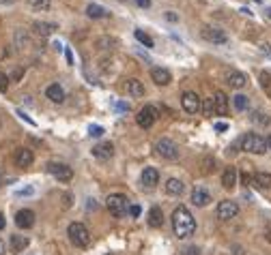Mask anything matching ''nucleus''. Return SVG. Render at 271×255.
<instances>
[{
	"label": "nucleus",
	"instance_id": "nucleus-1",
	"mask_svg": "<svg viewBox=\"0 0 271 255\" xmlns=\"http://www.w3.org/2000/svg\"><path fill=\"white\" fill-rule=\"evenodd\" d=\"M172 229L177 234V238H189L196 232V219L185 206H179L172 212Z\"/></svg>",
	"mask_w": 271,
	"mask_h": 255
},
{
	"label": "nucleus",
	"instance_id": "nucleus-2",
	"mask_svg": "<svg viewBox=\"0 0 271 255\" xmlns=\"http://www.w3.org/2000/svg\"><path fill=\"white\" fill-rule=\"evenodd\" d=\"M239 144L245 152H252V154H265L267 152V139L260 137L258 133H245Z\"/></svg>",
	"mask_w": 271,
	"mask_h": 255
},
{
	"label": "nucleus",
	"instance_id": "nucleus-3",
	"mask_svg": "<svg viewBox=\"0 0 271 255\" xmlns=\"http://www.w3.org/2000/svg\"><path fill=\"white\" fill-rule=\"evenodd\" d=\"M105 206H108V210H110V214H112V217L120 219L129 210V199L125 197L123 193H112L108 197V202H105Z\"/></svg>",
	"mask_w": 271,
	"mask_h": 255
},
{
	"label": "nucleus",
	"instance_id": "nucleus-4",
	"mask_svg": "<svg viewBox=\"0 0 271 255\" xmlns=\"http://www.w3.org/2000/svg\"><path fill=\"white\" fill-rule=\"evenodd\" d=\"M69 240H71L75 247H86L90 240V234L82 223H71L69 225Z\"/></svg>",
	"mask_w": 271,
	"mask_h": 255
},
{
	"label": "nucleus",
	"instance_id": "nucleus-5",
	"mask_svg": "<svg viewBox=\"0 0 271 255\" xmlns=\"http://www.w3.org/2000/svg\"><path fill=\"white\" fill-rule=\"evenodd\" d=\"M155 150H157V154L162 159H166V161H172V159H177L179 157V148H177V144L172 142V139H168V137H162L157 144H155Z\"/></svg>",
	"mask_w": 271,
	"mask_h": 255
},
{
	"label": "nucleus",
	"instance_id": "nucleus-6",
	"mask_svg": "<svg viewBox=\"0 0 271 255\" xmlns=\"http://www.w3.org/2000/svg\"><path fill=\"white\" fill-rule=\"evenodd\" d=\"M136 120H138V124H140L142 129L153 127V122L157 120V107H153V105H144V107L138 112Z\"/></svg>",
	"mask_w": 271,
	"mask_h": 255
},
{
	"label": "nucleus",
	"instance_id": "nucleus-7",
	"mask_svg": "<svg viewBox=\"0 0 271 255\" xmlns=\"http://www.w3.org/2000/svg\"><path fill=\"white\" fill-rule=\"evenodd\" d=\"M237 214H239V206L233 199H224V202L218 204V217L222 219V221H230V219H235Z\"/></svg>",
	"mask_w": 271,
	"mask_h": 255
},
{
	"label": "nucleus",
	"instance_id": "nucleus-8",
	"mask_svg": "<svg viewBox=\"0 0 271 255\" xmlns=\"http://www.w3.org/2000/svg\"><path fill=\"white\" fill-rule=\"evenodd\" d=\"M48 172L52 174V176H56L60 182H69V180L73 178V169L65 163H48Z\"/></svg>",
	"mask_w": 271,
	"mask_h": 255
},
{
	"label": "nucleus",
	"instance_id": "nucleus-9",
	"mask_svg": "<svg viewBox=\"0 0 271 255\" xmlns=\"http://www.w3.org/2000/svg\"><path fill=\"white\" fill-rule=\"evenodd\" d=\"M203 39L204 41H211V43H226V32L218 26H204L203 28Z\"/></svg>",
	"mask_w": 271,
	"mask_h": 255
},
{
	"label": "nucleus",
	"instance_id": "nucleus-10",
	"mask_svg": "<svg viewBox=\"0 0 271 255\" xmlns=\"http://www.w3.org/2000/svg\"><path fill=\"white\" fill-rule=\"evenodd\" d=\"M181 105H183V109L187 114H196L200 109V99L196 92H183V97H181Z\"/></svg>",
	"mask_w": 271,
	"mask_h": 255
},
{
	"label": "nucleus",
	"instance_id": "nucleus-11",
	"mask_svg": "<svg viewBox=\"0 0 271 255\" xmlns=\"http://www.w3.org/2000/svg\"><path fill=\"white\" fill-rule=\"evenodd\" d=\"M15 225H17V227H22V229L33 227V225H34V212H33V210H28V208L19 210V212L15 214Z\"/></svg>",
	"mask_w": 271,
	"mask_h": 255
},
{
	"label": "nucleus",
	"instance_id": "nucleus-12",
	"mask_svg": "<svg viewBox=\"0 0 271 255\" xmlns=\"http://www.w3.org/2000/svg\"><path fill=\"white\" fill-rule=\"evenodd\" d=\"M93 157L99 159V161H108V159L114 157V146L110 142H103V144H97L93 148Z\"/></svg>",
	"mask_w": 271,
	"mask_h": 255
},
{
	"label": "nucleus",
	"instance_id": "nucleus-13",
	"mask_svg": "<svg viewBox=\"0 0 271 255\" xmlns=\"http://www.w3.org/2000/svg\"><path fill=\"white\" fill-rule=\"evenodd\" d=\"M151 79H153L157 86H168L170 84V71L168 69H164V67H153L151 69Z\"/></svg>",
	"mask_w": 271,
	"mask_h": 255
},
{
	"label": "nucleus",
	"instance_id": "nucleus-14",
	"mask_svg": "<svg viewBox=\"0 0 271 255\" xmlns=\"http://www.w3.org/2000/svg\"><path fill=\"white\" fill-rule=\"evenodd\" d=\"M33 150H28V148H19V150H15V165L17 167H30L33 165Z\"/></svg>",
	"mask_w": 271,
	"mask_h": 255
},
{
	"label": "nucleus",
	"instance_id": "nucleus-15",
	"mask_svg": "<svg viewBox=\"0 0 271 255\" xmlns=\"http://www.w3.org/2000/svg\"><path fill=\"white\" fill-rule=\"evenodd\" d=\"M192 202H194V206H200V208L207 206V204H211V193L204 187H196L192 193Z\"/></svg>",
	"mask_w": 271,
	"mask_h": 255
},
{
	"label": "nucleus",
	"instance_id": "nucleus-16",
	"mask_svg": "<svg viewBox=\"0 0 271 255\" xmlns=\"http://www.w3.org/2000/svg\"><path fill=\"white\" fill-rule=\"evenodd\" d=\"M213 109L218 116H226L228 114V97L224 92H215L213 97Z\"/></svg>",
	"mask_w": 271,
	"mask_h": 255
},
{
	"label": "nucleus",
	"instance_id": "nucleus-17",
	"mask_svg": "<svg viewBox=\"0 0 271 255\" xmlns=\"http://www.w3.org/2000/svg\"><path fill=\"white\" fill-rule=\"evenodd\" d=\"M157 180H159V172L155 167H144L142 169V184L144 187H155L157 184Z\"/></svg>",
	"mask_w": 271,
	"mask_h": 255
},
{
	"label": "nucleus",
	"instance_id": "nucleus-18",
	"mask_svg": "<svg viewBox=\"0 0 271 255\" xmlns=\"http://www.w3.org/2000/svg\"><path fill=\"white\" fill-rule=\"evenodd\" d=\"M125 90H127L129 97H136V99L144 94V86H142V82H140V79H127V84H125Z\"/></svg>",
	"mask_w": 271,
	"mask_h": 255
},
{
	"label": "nucleus",
	"instance_id": "nucleus-19",
	"mask_svg": "<svg viewBox=\"0 0 271 255\" xmlns=\"http://www.w3.org/2000/svg\"><path fill=\"white\" fill-rule=\"evenodd\" d=\"M45 94H48V99H50L52 103H63V101H65V90L60 88L58 84H52V86H48Z\"/></svg>",
	"mask_w": 271,
	"mask_h": 255
},
{
	"label": "nucleus",
	"instance_id": "nucleus-20",
	"mask_svg": "<svg viewBox=\"0 0 271 255\" xmlns=\"http://www.w3.org/2000/svg\"><path fill=\"white\" fill-rule=\"evenodd\" d=\"M149 225L151 227H162L164 225V212L159 206H153L149 212Z\"/></svg>",
	"mask_w": 271,
	"mask_h": 255
},
{
	"label": "nucleus",
	"instance_id": "nucleus-21",
	"mask_svg": "<svg viewBox=\"0 0 271 255\" xmlns=\"http://www.w3.org/2000/svg\"><path fill=\"white\" fill-rule=\"evenodd\" d=\"M252 182H254V187H258V189H269L271 187V174L256 172L252 176Z\"/></svg>",
	"mask_w": 271,
	"mask_h": 255
},
{
	"label": "nucleus",
	"instance_id": "nucleus-22",
	"mask_svg": "<svg viewBox=\"0 0 271 255\" xmlns=\"http://www.w3.org/2000/svg\"><path fill=\"white\" fill-rule=\"evenodd\" d=\"M222 184L226 189H233L237 184V169L235 167H226L224 174H222Z\"/></svg>",
	"mask_w": 271,
	"mask_h": 255
},
{
	"label": "nucleus",
	"instance_id": "nucleus-23",
	"mask_svg": "<svg viewBox=\"0 0 271 255\" xmlns=\"http://www.w3.org/2000/svg\"><path fill=\"white\" fill-rule=\"evenodd\" d=\"M166 193L168 195H181L183 193V182L179 178H168L166 180Z\"/></svg>",
	"mask_w": 271,
	"mask_h": 255
},
{
	"label": "nucleus",
	"instance_id": "nucleus-24",
	"mask_svg": "<svg viewBox=\"0 0 271 255\" xmlns=\"http://www.w3.org/2000/svg\"><path fill=\"white\" fill-rule=\"evenodd\" d=\"M30 244V240L26 236H11V251L13 253H22Z\"/></svg>",
	"mask_w": 271,
	"mask_h": 255
},
{
	"label": "nucleus",
	"instance_id": "nucleus-25",
	"mask_svg": "<svg viewBox=\"0 0 271 255\" xmlns=\"http://www.w3.org/2000/svg\"><path fill=\"white\" fill-rule=\"evenodd\" d=\"M228 84H230L233 88L239 90V88H243L245 84H248V77H245L243 73H239V71H233V73L228 75Z\"/></svg>",
	"mask_w": 271,
	"mask_h": 255
},
{
	"label": "nucleus",
	"instance_id": "nucleus-26",
	"mask_svg": "<svg viewBox=\"0 0 271 255\" xmlns=\"http://www.w3.org/2000/svg\"><path fill=\"white\" fill-rule=\"evenodd\" d=\"M86 15L90 19H97V17H105L108 11H105L103 7H99V4H88V7H86Z\"/></svg>",
	"mask_w": 271,
	"mask_h": 255
},
{
	"label": "nucleus",
	"instance_id": "nucleus-27",
	"mask_svg": "<svg viewBox=\"0 0 271 255\" xmlns=\"http://www.w3.org/2000/svg\"><path fill=\"white\" fill-rule=\"evenodd\" d=\"M33 30L45 37V34H50L52 30H56V26H54V24H45V22H34V24H33Z\"/></svg>",
	"mask_w": 271,
	"mask_h": 255
},
{
	"label": "nucleus",
	"instance_id": "nucleus-28",
	"mask_svg": "<svg viewBox=\"0 0 271 255\" xmlns=\"http://www.w3.org/2000/svg\"><path fill=\"white\" fill-rule=\"evenodd\" d=\"M134 37H136V41H140V43L144 45V47H153V39H151L149 34L144 32V30H136Z\"/></svg>",
	"mask_w": 271,
	"mask_h": 255
},
{
	"label": "nucleus",
	"instance_id": "nucleus-29",
	"mask_svg": "<svg viewBox=\"0 0 271 255\" xmlns=\"http://www.w3.org/2000/svg\"><path fill=\"white\" fill-rule=\"evenodd\" d=\"M248 97H245V94H235L233 97V105L235 107L239 109V112H243V109H248Z\"/></svg>",
	"mask_w": 271,
	"mask_h": 255
},
{
	"label": "nucleus",
	"instance_id": "nucleus-30",
	"mask_svg": "<svg viewBox=\"0 0 271 255\" xmlns=\"http://www.w3.org/2000/svg\"><path fill=\"white\" fill-rule=\"evenodd\" d=\"M252 120H254V122H258V124H263V127H267V124L271 122V118L267 116V114H263V112H254Z\"/></svg>",
	"mask_w": 271,
	"mask_h": 255
},
{
	"label": "nucleus",
	"instance_id": "nucleus-31",
	"mask_svg": "<svg viewBox=\"0 0 271 255\" xmlns=\"http://www.w3.org/2000/svg\"><path fill=\"white\" fill-rule=\"evenodd\" d=\"M28 4L33 9H39V11H45L50 7V0H28Z\"/></svg>",
	"mask_w": 271,
	"mask_h": 255
},
{
	"label": "nucleus",
	"instance_id": "nucleus-32",
	"mask_svg": "<svg viewBox=\"0 0 271 255\" xmlns=\"http://www.w3.org/2000/svg\"><path fill=\"white\" fill-rule=\"evenodd\" d=\"M260 84H263V88L267 90V92H271V73L269 71L260 73Z\"/></svg>",
	"mask_w": 271,
	"mask_h": 255
},
{
	"label": "nucleus",
	"instance_id": "nucleus-33",
	"mask_svg": "<svg viewBox=\"0 0 271 255\" xmlns=\"http://www.w3.org/2000/svg\"><path fill=\"white\" fill-rule=\"evenodd\" d=\"M105 131H103V127H99V124H90L88 127V135L90 137H102Z\"/></svg>",
	"mask_w": 271,
	"mask_h": 255
},
{
	"label": "nucleus",
	"instance_id": "nucleus-34",
	"mask_svg": "<svg viewBox=\"0 0 271 255\" xmlns=\"http://www.w3.org/2000/svg\"><path fill=\"white\" fill-rule=\"evenodd\" d=\"M181 255H200V247H196V244H192V247L183 249V251H181Z\"/></svg>",
	"mask_w": 271,
	"mask_h": 255
},
{
	"label": "nucleus",
	"instance_id": "nucleus-35",
	"mask_svg": "<svg viewBox=\"0 0 271 255\" xmlns=\"http://www.w3.org/2000/svg\"><path fill=\"white\" fill-rule=\"evenodd\" d=\"M127 212L132 214L134 219H138V217H140V212H142V208H140L138 204H132V206H129V210H127Z\"/></svg>",
	"mask_w": 271,
	"mask_h": 255
},
{
	"label": "nucleus",
	"instance_id": "nucleus-36",
	"mask_svg": "<svg viewBox=\"0 0 271 255\" xmlns=\"http://www.w3.org/2000/svg\"><path fill=\"white\" fill-rule=\"evenodd\" d=\"M7 88H9V77L2 71H0V92H4Z\"/></svg>",
	"mask_w": 271,
	"mask_h": 255
},
{
	"label": "nucleus",
	"instance_id": "nucleus-37",
	"mask_svg": "<svg viewBox=\"0 0 271 255\" xmlns=\"http://www.w3.org/2000/svg\"><path fill=\"white\" fill-rule=\"evenodd\" d=\"M203 109H204V114L215 112V109H213V99H207V101H204V105H203Z\"/></svg>",
	"mask_w": 271,
	"mask_h": 255
},
{
	"label": "nucleus",
	"instance_id": "nucleus-38",
	"mask_svg": "<svg viewBox=\"0 0 271 255\" xmlns=\"http://www.w3.org/2000/svg\"><path fill=\"white\" fill-rule=\"evenodd\" d=\"M215 131H218V133L228 131V122H215Z\"/></svg>",
	"mask_w": 271,
	"mask_h": 255
},
{
	"label": "nucleus",
	"instance_id": "nucleus-39",
	"mask_svg": "<svg viewBox=\"0 0 271 255\" xmlns=\"http://www.w3.org/2000/svg\"><path fill=\"white\" fill-rule=\"evenodd\" d=\"M136 4L142 7V9H147V7H151V0H136Z\"/></svg>",
	"mask_w": 271,
	"mask_h": 255
},
{
	"label": "nucleus",
	"instance_id": "nucleus-40",
	"mask_svg": "<svg viewBox=\"0 0 271 255\" xmlns=\"http://www.w3.org/2000/svg\"><path fill=\"white\" fill-rule=\"evenodd\" d=\"M65 56H67V62L69 64H73V54H71V49H69V47L65 49Z\"/></svg>",
	"mask_w": 271,
	"mask_h": 255
},
{
	"label": "nucleus",
	"instance_id": "nucleus-41",
	"mask_svg": "<svg viewBox=\"0 0 271 255\" xmlns=\"http://www.w3.org/2000/svg\"><path fill=\"white\" fill-rule=\"evenodd\" d=\"M114 109H120V112H127V105H125V103H114Z\"/></svg>",
	"mask_w": 271,
	"mask_h": 255
},
{
	"label": "nucleus",
	"instance_id": "nucleus-42",
	"mask_svg": "<svg viewBox=\"0 0 271 255\" xmlns=\"http://www.w3.org/2000/svg\"><path fill=\"white\" fill-rule=\"evenodd\" d=\"M166 19H168V22H177L179 17H177V15H174V13H170V11H168V13H166Z\"/></svg>",
	"mask_w": 271,
	"mask_h": 255
},
{
	"label": "nucleus",
	"instance_id": "nucleus-43",
	"mask_svg": "<svg viewBox=\"0 0 271 255\" xmlns=\"http://www.w3.org/2000/svg\"><path fill=\"white\" fill-rule=\"evenodd\" d=\"M22 73H24V71H22V69H17V71H13V79H15V82H17V79H19V77H22Z\"/></svg>",
	"mask_w": 271,
	"mask_h": 255
},
{
	"label": "nucleus",
	"instance_id": "nucleus-44",
	"mask_svg": "<svg viewBox=\"0 0 271 255\" xmlns=\"http://www.w3.org/2000/svg\"><path fill=\"white\" fill-rule=\"evenodd\" d=\"M263 52L267 54V56H271V45H269V43H265V45H263Z\"/></svg>",
	"mask_w": 271,
	"mask_h": 255
},
{
	"label": "nucleus",
	"instance_id": "nucleus-45",
	"mask_svg": "<svg viewBox=\"0 0 271 255\" xmlns=\"http://www.w3.org/2000/svg\"><path fill=\"white\" fill-rule=\"evenodd\" d=\"M33 193V189H22V191H17V195H30Z\"/></svg>",
	"mask_w": 271,
	"mask_h": 255
},
{
	"label": "nucleus",
	"instance_id": "nucleus-46",
	"mask_svg": "<svg viewBox=\"0 0 271 255\" xmlns=\"http://www.w3.org/2000/svg\"><path fill=\"white\" fill-rule=\"evenodd\" d=\"M233 255H243V249H241V247H233Z\"/></svg>",
	"mask_w": 271,
	"mask_h": 255
},
{
	"label": "nucleus",
	"instance_id": "nucleus-47",
	"mask_svg": "<svg viewBox=\"0 0 271 255\" xmlns=\"http://www.w3.org/2000/svg\"><path fill=\"white\" fill-rule=\"evenodd\" d=\"M4 225H7V221H4V217H2V212H0V229H4Z\"/></svg>",
	"mask_w": 271,
	"mask_h": 255
},
{
	"label": "nucleus",
	"instance_id": "nucleus-48",
	"mask_svg": "<svg viewBox=\"0 0 271 255\" xmlns=\"http://www.w3.org/2000/svg\"><path fill=\"white\" fill-rule=\"evenodd\" d=\"M4 251H7V249H4V242L0 240V255H4Z\"/></svg>",
	"mask_w": 271,
	"mask_h": 255
},
{
	"label": "nucleus",
	"instance_id": "nucleus-49",
	"mask_svg": "<svg viewBox=\"0 0 271 255\" xmlns=\"http://www.w3.org/2000/svg\"><path fill=\"white\" fill-rule=\"evenodd\" d=\"M13 0H0V4H11Z\"/></svg>",
	"mask_w": 271,
	"mask_h": 255
},
{
	"label": "nucleus",
	"instance_id": "nucleus-50",
	"mask_svg": "<svg viewBox=\"0 0 271 255\" xmlns=\"http://www.w3.org/2000/svg\"><path fill=\"white\" fill-rule=\"evenodd\" d=\"M267 150H271V135H269V139H267Z\"/></svg>",
	"mask_w": 271,
	"mask_h": 255
},
{
	"label": "nucleus",
	"instance_id": "nucleus-51",
	"mask_svg": "<svg viewBox=\"0 0 271 255\" xmlns=\"http://www.w3.org/2000/svg\"><path fill=\"white\" fill-rule=\"evenodd\" d=\"M265 13H267V17L271 19V7H269V9H267V11H265Z\"/></svg>",
	"mask_w": 271,
	"mask_h": 255
},
{
	"label": "nucleus",
	"instance_id": "nucleus-52",
	"mask_svg": "<svg viewBox=\"0 0 271 255\" xmlns=\"http://www.w3.org/2000/svg\"><path fill=\"white\" fill-rule=\"evenodd\" d=\"M0 182H2V172H0Z\"/></svg>",
	"mask_w": 271,
	"mask_h": 255
},
{
	"label": "nucleus",
	"instance_id": "nucleus-53",
	"mask_svg": "<svg viewBox=\"0 0 271 255\" xmlns=\"http://www.w3.org/2000/svg\"><path fill=\"white\" fill-rule=\"evenodd\" d=\"M254 2H263V0H254Z\"/></svg>",
	"mask_w": 271,
	"mask_h": 255
},
{
	"label": "nucleus",
	"instance_id": "nucleus-54",
	"mask_svg": "<svg viewBox=\"0 0 271 255\" xmlns=\"http://www.w3.org/2000/svg\"><path fill=\"white\" fill-rule=\"evenodd\" d=\"M108 255H112V253H108Z\"/></svg>",
	"mask_w": 271,
	"mask_h": 255
}]
</instances>
